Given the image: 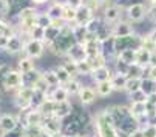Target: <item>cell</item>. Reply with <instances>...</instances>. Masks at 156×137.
I'll use <instances>...</instances> for the list:
<instances>
[{
    "label": "cell",
    "instance_id": "obj_11",
    "mask_svg": "<svg viewBox=\"0 0 156 137\" xmlns=\"http://www.w3.org/2000/svg\"><path fill=\"white\" fill-rule=\"evenodd\" d=\"M115 74V68L113 65H104V66H99L96 70H93V73L90 74L91 76V80L94 83H99V82H105V80H110Z\"/></svg>",
    "mask_w": 156,
    "mask_h": 137
},
{
    "label": "cell",
    "instance_id": "obj_20",
    "mask_svg": "<svg viewBox=\"0 0 156 137\" xmlns=\"http://www.w3.org/2000/svg\"><path fill=\"white\" fill-rule=\"evenodd\" d=\"M142 86V79L141 77H128L127 83H125V88H124V94L125 96H130L133 93L139 91Z\"/></svg>",
    "mask_w": 156,
    "mask_h": 137
},
{
    "label": "cell",
    "instance_id": "obj_45",
    "mask_svg": "<svg viewBox=\"0 0 156 137\" xmlns=\"http://www.w3.org/2000/svg\"><path fill=\"white\" fill-rule=\"evenodd\" d=\"M0 73H2V68H0Z\"/></svg>",
    "mask_w": 156,
    "mask_h": 137
},
{
    "label": "cell",
    "instance_id": "obj_7",
    "mask_svg": "<svg viewBox=\"0 0 156 137\" xmlns=\"http://www.w3.org/2000/svg\"><path fill=\"white\" fill-rule=\"evenodd\" d=\"M27 40H30V39H23L20 33H17V34L11 36V37H9V40H8L6 51H8L11 56H14V57H16V56H20V54H23V50H25V43H27Z\"/></svg>",
    "mask_w": 156,
    "mask_h": 137
},
{
    "label": "cell",
    "instance_id": "obj_23",
    "mask_svg": "<svg viewBox=\"0 0 156 137\" xmlns=\"http://www.w3.org/2000/svg\"><path fill=\"white\" fill-rule=\"evenodd\" d=\"M150 59H151V51H148L145 48H141V46L136 50V63L138 65L147 68L150 65Z\"/></svg>",
    "mask_w": 156,
    "mask_h": 137
},
{
    "label": "cell",
    "instance_id": "obj_22",
    "mask_svg": "<svg viewBox=\"0 0 156 137\" xmlns=\"http://www.w3.org/2000/svg\"><path fill=\"white\" fill-rule=\"evenodd\" d=\"M110 80H111V85H113V88H115L116 93H124V88H125V83H127V80H128V76L115 73L113 77H111Z\"/></svg>",
    "mask_w": 156,
    "mask_h": 137
},
{
    "label": "cell",
    "instance_id": "obj_44",
    "mask_svg": "<svg viewBox=\"0 0 156 137\" xmlns=\"http://www.w3.org/2000/svg\"><path fill=\"white\" fill-rule=\"evenodd\" d=\"M0 105H2V94H0Z\"/></svg>",
    "mask_w": 156,
    "mask_h": 137
},
{
    "label": "cell",
    "instance_id": "obj_16",
    "mask_svg": "<svg viewBox=\"0 0 156 137\" xmlns=\"http://www.w3.org/2000/svg\"><path fill=\"white\" fill-rule=\"evenodd\" d=\"M94 88H96V93L99 96V99H107L110 97L111 94H115L116 91L111 85V80H105V82H99V83H94Z\"/></svg>",
    "mask_w": 156,
    "mask_h": 137
},
{
    "label": "cell",
    "instance_id": "obj_2",
    "mask_svg": "<svg viewBox=\"0 0 156 137\" xmlns=\"http://www.w3.org/2000/svg\"><path fill=\"white\" fill-rule=\"evenodd\" d=\"M145 17H148V5L142 3H135L128 6L127 9H124V19L130 20L133 25H138L142 23L145 20Z\"/></svg>",
    "mask_w": 156,
    "mask_h": 137
},
{
    "label": "cell",
    "instance_id": "obj_12",
    "mask_svg": "<svg viewBox=\"0 0 156 137\" xmlns=\"http://www.w3.org/2000/svg\"><path fill=\"white\" fill-rule=\"evenodd\" d=\"M73 109H74V99H70L66 102H60V103H56V109H54V116L59 117L60 120L70 117L73 114Z\"/></svg>",
    "mask_w": 156,
    "mask_h": 137
},
{
    "label": "cell",
    "instance_id": "obj_37",
    "mask_svg": "<svg viewBox=\"0 0 156 137\" xmlns=\"http://www.w3.org/2000/svg\"><path fill=\"white\" fill-rule=\"evenodd\" d=\"M3 137H23V131H22V128H19V129H16V131L6 132Z\"/></svg>",
    "mask_w": 156,
    "mask_h": 137
},
{
    "label": "cell",
    "instance_id": "obj_41",
    "mask_svg": "<svg viewBox=\"0 0 156 137\" xmlns=\"http://www.w3.org/2000/svg\"><path fill=\"white\" fill-rule=\"evenodd\" d=\"M51 137H66L63 132H59V134H56V135H51Z\"/></svg>",
    "mask_w": 156,
    "mask_h": 137
},
{
    "label": "cell",
    "instance_id": "obj_15",
    "mask_svg": "<svg viewBox=\"0 0 156 137\" xmlns=\"http://www.w3.org/2000/svg\"><path fill=\"white\" fill-rule=\"evenodd\" d=\"M94 15H96V12L91 8H88L85 5L79 6L77 8V14H76V25H87Z\"/></svg>",
    "mask_w": 156,
    "mask_h": 137
},
{
    "label": "cell",
    "instance_id": "obj_30",
    "mask_svg": "<svg viewBox=\"0 0 156 137\" xmlns=\"http://www.w3.org/2000/svg\"><path fill=\"white\" fill-rule=\"evenodd\" d=\"M12 59H14V56H11L6 50H0V68L11 66Z\"/></svg>",
    "mask_w": 156,
    "mask_h": 137
},
{
    "label": "cell",
    "instance_id": "obj_10",
    "mask_svg": "<svg viewBox=\"0 0 156 137\" xmlns=\"http://www.w3.org/2000/svg\"><path fill=\"white\" fill-rule=\"evenodd\" d=\"M42 129L48 135H56V134L62 132V120L56 116H48V117H45V120L42 123Z\"/></svg>",
    "mask_w": 156,
    "mask_h": 137
},
{
    "label": "cell",
    "instance_id": "obj_3",
    "mask_svg": "<svg viewBox=\"0 0 156 137\" xmlns=\"http://www.w3.org/2000/svg\"><path fill=\"white\" fill-rule=\"evenodd\" d=\"M47 53V43L43 40H36V39H30L25 43V50L23 54H27L28 57L34 59V60H40Z\"/></svg>",
    "mask_w": 156,
    "mask_h": 137
},
{
    "label": "cell",
    "instance_id": "obj_21",
    "mask_svg": "<svg viewBox=\"0 0 156 137\" xmlns=\"http://www.w3.org/2000/svg\"><path fill=\"white\" fill-rule=\"evenodd\" d=\"M104 25H105L104 19H102L101 15H94V17L85 25V28H87V31L90 33V34H98V33L104 28Z\"/></svg>",
    "mask_w": 156,
    "mask_h": 137
},
{
    "label": "cell",
    "instance_id": "obj_19",
    "mask_svg": "<svg viewBox=\"0 0 156 137\" xmlns=\"http://www.w3.org/2000/svg\"><path fill=\"white\" fill-rule=\"evenodd\" d=\"M115 60H119V62H124V63H127V65H135L136 63V50H131V48H128V50H122L121 53H118L116 54V59Z\"/></svg>",
    "mask_w": 156,
    "mask_h": 137
},
{
    "label": "cell",
    "instance_id": "obj_8",
    "mask_svg": "<svg viewBox=\"0 0 156 137\" xmlns=\"http://www.w3.org/2000/svg\"><path fill=\"white\" fill-rule=\"evenodd\" d=\"M135 33V25L127 19H121L115 25H111V36L113 37H125Z\"/></svg>",
    "mask_w": 156,
    "mask_h": 137
},
{
    "label": "cell",
    "instance_id": "obj_35",
    "mask_svg": "<svg viewBox=\"0 0 156 137\" xmlns=\"http://www.w3.org/2000/svg\"><path fill=\"white\" fill-rule=\"evenodd\" d=\"M145 77L156 80V66H150V65H148V66L145 68Z\"/></svg>",
    "mask_w": 156,
    "mask_h": 137
},
{
    "label": "cell",
    "instance_id": "obj_25",
    "mask_svg": "<svg viewBox=\"0 0 156 137\" xmlns=\"http://www.w3.org/2000/svg\"><path fill=\"white\" fill-rule=\"evenodd\" d=\"M47 14L51 17V20H62L63 5H59V3L51 2L50 5H47Z\"/></svg>",
    "mask_w": 156,
    "mask_h": 137
},
{
    "label": "cell",
    "instance_id": "obj_36",
    "mask_svg": "<svg viewBox=\"0 0 156 137\" xmlns=\"http://www.w3.org/2000/svg\"><path fill=\"white\" fill-rule=\"evenodd\" d=\"M30 3L36 8H42V6H45V5H50L51 3V0H30Z\"/></svg>",
    "mask_w": 156,
    "mask_h": 137
},
{
    "label": "cell",
    "instance_id": "obj_9",
    "mask_svg": "<svg viewBox=\"0 0 156 137\" xmlns=\"http://www.w3.org/2000/svg\"><path fill=\"white\" fill-rule=\"evenodd\" d=\"M47 99H50L56 103H60V102L70 100L71 96L63 85H57V86H50V89L47 91Z\"/></svg>",
    "mask_w": 156,
    "mask_h": 137
},
{
    "label": "cell",
    "instance_id": "obj_43",
    "mask_svg": "<svg viewBox=\"0 0 156 137\" xmlns=\"http://www.w3.org/2000/svg\"><path fill=\"white\" fill-rule=\"evenodd\" d=\"M148 3H150V5H153V3H156V0H148Z\"/></svg>",
    "mask_w": 156,
    "mask_h": 137
},
{
    "label": "cell",
    "instance_id": "obj_28",
    "mask_svg": "<svg viewBox=\"0 0 156 137\" xmlns=\"http://www.w3.org/2000/svg\"><path fill=\"white\" fill-rule=\"evenodd\" d=\"M40 77H42V68H36V70H33V71L23 74V85H27V86H34V83H36Z\"/></svg>",
    "mask_w": 156,
    "mask_h": 137
},
{
    "label": "cell",
    "instance_id": "obj_34",
    "mask_svg": "<svg viewBox=\"0 0 156 137\" xmlns=\"http://www.w3.org/2000/svg\"><path fill=\"white\" fill-rule=\"evenodd\" d=\"M141 128H142L145 137H156V125L148 123V125H144V126H141Z\"/></svg>",
    "mask_w": 156,
    "mask_h": 137
},
{
    "label": "cell",
    "instance_id": "obj_42",
    "mask_svg": "<svg viewBox=\"0 0 156 137\" xmlns=\"http://www.w3.org/2000/svg\"><path fill=\"white\" fill-rule=\"evenodd\" d=\"M66 137H82L80 134H71V135H66Z\"/></svg>",
    "mask_w": 156,
    "mask_h": 137
},
{
    "label": "cell",
    "instance_id": "obj_24",
    "mask_svg": "<svg viewBox=\"0 0 156 137\" xmlns=\"http://www.w3.org/2000/svg\"><path fill=\"white\" fill-rule=\"evenodd\" d=\"M82 86H83V82L80 80V77H73L68 83L65 85V88L68 89V93H70L71 97H77V94H79V91L82 89Z\"/></svg>",
    "mask_w": 156,
    "mask_h": 137
},
{
    "label": "cell",
    "instance_id": "obj_6",
    "mask_svg": "<svg viewBox=\"0 0 156 137\" xmlns=\"http://www.w3.org/2000/svg\"><path fill=\"white\" fill-rule=\"evenodd\" d=\"M101 17L104 19V22L107 25H115L116 22H119L121 19H124V9L121 6H118L116 3H108L102 8Z\"/></svg>",
    "mask_w": 156,
    "mask_h": 137
},
{
    "label": "cell",
    "instance_id": "obj_1",
    "mask_svg": "<svg viewBox=\"0 0 156 137\" xmlns=\"http://www.w3.org/2000/svg\"><path fill=\"white\" fill-rule=\"evenodd\" d=\"M23 86V73L19 71L16 66L2 68L0 73V94H11Z\"/></svg>",
    "mask_w": 156,
    "mask_h": 137
},
{
    "label": "cell",
    "instance_id": "obj_5",
    "mask_svg": "<svg viewBox=\"0 0 156 137\" xmlns=\"http://www.w3.org/2000/svg\"><path fill=\"white\" fill-rule=\"evenodd\" d=\"M19 128L20 123L16 112H0V137H3L6 132L16 131Z\"/></svg>",
    "mask_w": 156,
    "mask_h": 137
},
{
    "label": "cell",
    "instance_id": "obj_18",
    "mask_svg": "<svg viewBox=\"0 0 156 137\" xmlns=\"http://www.w3.org/2000/svg\"><path fill=\"white\" fill-rule=\"evenodd\" d=\"M54 68V71H56V74H57V79H59V85H66L71 79H73V74L66 70V68L62 65V63H57V65H54L53 66Z\"/></svg>",
    "mask_w": 156,
    "mask_h": 137
},
{
    "label": "cell",
    "instance_id": "obj_14",
    "mask_svg": "<svg viewBox=\"0 0 156 137\" xmlns=\"http://www.w3.org/2000/svg\"><path fill=\"white\" fill-rule=\"evenodd\" d=\"M63 57H66V59H70V60H73V62L79 63V62L87 60V59H88V54H87V50H85L83 45L76 43L74 46H73L68 53H66V56H63Z\"/></svg>",
    "mask_w": 156,
    "mask_h": 137
},
{
    "label": "cell",
    "instance_id": "obj_38",
    "mask_svg": "<svg viewBox=\"0 0 156 137\" xmlns=\"http://www.w3.org/2000/svg\"><path fill=\"white\" fill-rule=\"evenodd\" d=\"M128 137H145L144 135V131H142V128H139V129H136V131H133Z\"/></svg>",
    "mask_w": 156,
    "mask_h": 137
},
{
    "label": "cell",
    "instance_id": "obj_33",
    "mask_svg": "<svg viewBox=\"0 0 156 137\" xmlns=\"http://www.w3.org/2000/svg\"><path fill=\"white\" fill-rule=\"evenodd\" d=\"M30 39H36V40H43V42H45V28H42V26L37 25L30 33Z\"/></svg>",
    "mask_w": 156,
    "mask_h": 137
},
{
    "label": "cell",
    "instance_id": "obj_27",
    "mask_svg": "<svg viewBox=\"0 0 156 137\" xmlns=\"http://www.w3.org/2000/svg\"><path fill=\"white\" fill-rule=\"evenodd\" d=\"M76 14H77V8L71 6V5H65L63 6V14H62V20L65 23H76Z\"/></svg>",
    "mask_w": 156,
    "mask_h": 137
},
{
    "label": "cell",
    "instance_id": "obj_32",
    "mask_svg": "<svg viewBox=\"0 0 156 137\" xmlns=\"http://www.w3.org/2000/svg\"><path fill=\"white\" fill-rule=\"evenodd\" d=\"M128 97V102H147L148 100V96L144 93V91H136V93H133V94H130V96H127Z\"/></svg>",
    "mask_w": 156,
    "mask_h": 137
},
{
    "label": "cell",
    "instance_id": "obj_13",
    "mask_svg": "<svg viewBox=\"0 0 156 137\" xmlns=\"http://www.w3.org/2000/svg\"><path fill=\"white\" fill-rule=\"evenodd\" d=\"M14 66L17 68L19 71H22V73L25 74V73H30V71L36 70V68H37V63H36V60H34V59L28 57L27 54H20Z\"/></svg>",
    "mask_w": 156,
    "mask_h": 137
},
{
    "label": "cell",
    "instance_id": "obj_26",
    "mask_svg": "<svg viewBox=\"0 0 156 137\" xmlns=\"http://www.w3.org/2000/svg\"><path fill=\"white\" fill-rule=\"evenodd\" d=\"M42 76L48 82L50 86H57L59 85V79H57V74L54 71L53 66H48V68H42Z\"/></svg>",
    "mask_w": 156,
    "mask_h": 137
},
{
    "label": "cell",
    "instance_id": "obj_39",
    "mask_svg": "<svg viewBox=\"0 0 156 137\" xmlns=\"http://www.w3.org/2000/svg\"><path fill=\"white\" fill-rule=\"evenodd\" d=\"M150 66H156V50L151 53V59H150Z\"/></svg>",
    "mask_w": 156,
    "mask_h": 137
},
{
    "label": "cell",
    "instance_id": "obj_40",
    "mask_svg": "<svg viewBox=\"0 0 156 137\" xmlns=\"http://www.w3.org/2000/svg\"><path fill=\"white\" fill-rule=\"evenodd\" d=\"M51 2H54V3H59V5H68V0H51Z\"/></svg>",
    "mask_w": 156,
    "mask_h": 137
},
{
    "label": "cell",
    "instance_id": "obj_4",
    "mask_svg": "<svg viewBox=\"0 0 156 137\" xmlns=\"http://www.w3.org/2000/svg\"><path fill=\"white\" fill-rule=\"evenodd\" d=\"M76 100H77V103L82 105L83 108H88V106L94 105V103L99 100V96H98V93H96L94 85H83L82 89L79 91Z\"/></svg>",
    "mask_w": 156,
    "mask_h": 137
},
{
    "label": "cell",
    "instance_id": "obj_29",
    "mask_svg": "<svg viewBox=\"0 0 156 137\" xmlns=\"http://www.w3.org/2000/svg\"><path fill=\"white\" fill-rule=\"evenodd\" d=\"M141 91H144V93L151 97L156 94V80L153 79H148V77H144L142 79V86H141Z\"/></svg>",
    "mask_w": 156,
    "mask_h": 137
},
{
    "label": "cell",
    "instance_id": "obj_31",
    "mask_svg": "<svg viewBox=\"0 0 156 137\" xmlns=\"http://www.w3.org/2000/svg\"><path fill=\"white\" fill-rule=\"evenodd\" d=\"M37 25L42 26V28H48L50 25H53V20L47 14V11L45 12H39V15H37Z\"/></svg>",
    "mask_w": 156,
    "mask_h": 137
},
{
    "label": "cell",
    "instance_id": "obj_17",
    "mask_svg": "<svg viewBox=\"0 0 156 137\" xmlns=\"http://www.w3.org/2000/svg\"><path fill=\"white\" fill-rule=\"evenodd\" d=\"M119 131H122V132H125V134H131L133 131H136V129H139L141 128V123H139V120L136 119V117H133V116H128L119 126Z\"/></svg>",
    "mask_w": 156,
    "mask_h": 137
}]
</instances>
